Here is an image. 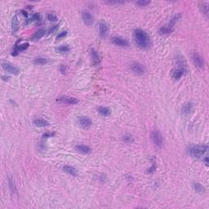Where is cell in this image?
I'll use <instances>...</instances> for the list:
<instances>
[{
  "instance_id": "35",
  "label": "cell",
  "mask_w": 209,
  "mask_h": 209,
  "mask_svg": "<svg viewBox=\"0 0 209 209\" xmlns=\"http://www.w3.org/2000/svg\"><path fill=\"white\" fill-rule=\"evenodd\" d=\"M58 25H56V26H52L50 30H48V34H52V33H54L55 31H56L57 30V29H58Z\"/></svg>"
},
{
  "instance_id": "30",
  "label": "cell",
  "mask_w": 209,
  "mask_h": 209,
  "mask_svg": "<svg viewBox=\"0 0 209 209\" xmlns=\"http://www.w3.org/2000/svg\"><path fill=\"white\" fill-rule=\"evenodd\" d=\"M180 17H181V15L179 14V15H177V16H175L173 18H172V20H171V22H170V23H169V26H168L169 27H171V28H172V27L174 26L175 25H176V23L177 22V21L180 19Z\"/></svg>"
},
{
  "instance_id": "26",
  "label": "cell",
  "mask_w": 209,
  "mask_h": 209,
  "mask_svg": "<svg viewBox=\"0 0 209 209\" xmlns=\"http://www.w3.org/2000/svg\"><path fill=\"white\" fill-rule=\"evenodd\" d=\"M56 51L59 52H61V53H65V52H70V48L69 46L67 45H62V46H60L56 48Z\"/></svg>"
},
{
  "instance_id": "15",
  "label": "cell",
  "mask_w": 209,
  "mask_h": 209,
  "mask_svg": "<svg viewBox=\"0 0 209 209\" xmlns=\"http://www.w3.org/2000/svg\"><path fill=\"white\" fill-rule=\"evenodd\" d=\"M45 34H46L45 29H39L38 31H36V32L34 34V35H32V36L30 37V40H34V41L38 40V39H40L41 38H43Z\"/></svg>"
},
{
  "instance_id": "12",
  "label": "cell",
  "mask_w": 209,
  "mask_h": 209,
  "mask_svg": "<svg viewBox=\"0 0 209 209\" xmlns=\"http://www.w3.org/2000/svg\"><path fill=\"white\" fill-rule=\"evenodd\" d=\"M186 70L185 67H179L177 70H173L172 72V78L175 79V80H179L183 75L185 74Z\"/></svg>"
},
{
  "instance_id": "40",
  "label": "cell",
  "mask_w": 209,
  "mask_h": 209,
  "mask_svg": "<svg viewBox=\"0 0 209 209\" xmlns=\"http://www.w3.org/2000/svg\"><path fill=\"white\" fill-rule=\"evenodd\" d=\"M204 161H205V163H206L207 165H208V157H205Z\"/></svg>"
},
{
  "instance_id": "20",
  "label": "cell",
  "mask_w": 209,
  "mask_h": 209,
  "mask_svg": "<svg viewBox=\"0 0 209 209\" xmlns=\"http://www.w3.org/2000/svg\"><path fill=\"white\" fill-rule=\"evenodd\" d=\"M11 26H12V32L16 34L19 29V22H18V17L17 15H15L12 18V22H11Z\"/></svg>"
},
{
  "instance_id": "4",
  "label": "cell",
  "mask_w": 209,
  "mask_h": 209,
  "mask_svg": "<svg viewBox=\"0 0 209 209\" xmlns=\"http://www.w3.org/2000/svg\"><path fill=\"white\" fill-rule=\"evenodd\" d=\"M130 68L131 70L134 72L136 75H144L146 71L145 67L142 64H140L139 62H132L130 65Z\"/></svg>"
},
{
  "instance_id": "36",
  "label": "cell",
  "mask_w": 209,
  "mask_h": 209,
  "mask_svg": "<svg viewBox=\"0 0 209 209\" xmlns=\"http://www.w3.org/2000/svg\"><path fill=\"white\" fill-rule=\"evenodd\" d=\"M55 133H52V132H47V133H44L43 135V138H49V137H52Z\"/></svg>"
},
{
  "instance_id": "28",
  "label": "cell",
  "mask_w": 209,
  "mask_h": 209,
  "mask_svg": "<svg viewBox=\"0 0 209 209\" xmlns=\"http://www.w3.org/2000/svg\"><path fill=\"white\" fill-rule=\"evenodd\" d=\"M41 20V16L38 14V13H34L33 16L26 22L27 24L28 23H30V22H38V21H40Z\"/></svg>"
},
{
  "instance_id": "16",
  "label": "cell",
  "mask_w": 209,
  "mask_h": 209,
  "mask_svg": "<svg viewBox=\"0 0 209 209\" xmlns=\"http://www.w3.org/2000/svg\"><path fill=\"white\" fill-rule=\"evenodd\" d=\"M29 48V43H24L22 45H16L14 48V51L12 52V56H16L19 52H21L22 51H25Z\"/></svg>"
},
{
  "instance_id": "39",
  "label": "cell",
  "mask_w": 209,
  "mask_h": 209,
  "mask_svg": "<svg viewBox=\"0 0 209 209\" xmlns=\"http://www.w3.org/2000/svg\"><path fill=\"white\" fill-rule=\"evenodd\" d=\"M21 12H22V14H23L24 16H26V17H27V16H28V15H27V12H26V11H24V10H22V11H21Z\"/></svg>"
},
{
  "instance_id": "6",
  "label": "cell",
  "mask_w": 209,
  "mask_h": 209,
  "mask_svg": "<svg viewBox=\"0 0 209 209\" xmlns=\"http://www.w3.org/2000/svg\"><path fill=\"white\" fill-rule=\"evenodd\" d=\"M2 67L4 70H6L7 72L10 73L11 75H18L20 74V70L19 69L16 67L15 65H11V63H8V62H3L2 64Z\"/></svg>"
},
{
  "instance_id": "8",
  "label": "cell",
  "mask_w": 209,
  "mask_h": 209,
  "mask_svg": "<svg viewBox=\"0 0 209 209\" xmlns=\"http://www.w3.org/2000/svg\"><path fill=\"white\" fill-rule=\"evenodd\" d=\"M109 33V26L107 23L105 22H101L99 23V34L101 38H106Z\"/></svg>"
},
{
  "instance_id": "2",
  "label": "cell",
  "mask_w": 209,
  "mask_h": 209,
  "mask_svg": "<svg viewBox=\"0 0 209 209\" xmlns=\"http://www.w3.org/2000/svg\"><path fill=\"white\" fill-rule=\"evenodd\" d=\"M208 150V145H190L187 149V153L189 155L192 156L195 159H201L207 153Z\"/></svg>"
},
{
  "instance_id": "5",
  "label": "cell",
  "mask_w": 209,
  "mask_h": 209,
  "mask_svg": "<svg viewBox=\"0 0 209 209\" xmlns=\"http://www.w3.org/2000/svg\"><path fill=\"white\" fill-rule=\"evenodd\" d=\"M192 60L194 65L198 68V69H203L204 67V58L197 52H194L192 54Z\"/></svg>"
},
{
  "instance_id": "25",
  "label": "cell",
  "mask_w": 209,
  "mask_h": 209,
  "mask_svg": "<svg viewBox=\"0 0 209 209\" xmlns=\"http://www.w3.org/2000/svg\"><path fill=\"white\" fill-rule=\"evenodd\" d=\"M34 63L36 65H45L48 63V59L44 57H38L36 59H34Z\"/></svg>"
},
{
  "instance_id": "10",
  "label": "cell",
  "mask_w": 209,
  "mask_h": 209,
  "mask_svg": "<svg viewBox=\"0 0 209 209\" xmlns=\"http://www.w3.org/2000/svg\"><path fill=\"white\" fill-rule=\"evenodd\" d=\"M82 17H83V23L87 26H90L93 24L94 22V17L91 15L90 12L88 11H83V14H82Z\"/></svg>"
},
{
  "instance_id": "31",
  "label": "cell",
  "mask_w": 209,
  "mask_h": 209,
  "mask_svg": "<svg viewBox=\"0 0 209 209\" xmlns=\"http://www.w3.org/2000/svg\"><path fill=\"white\" fill-rule=\"evenodd\" d=\"M105 3L106 4H109V5H114V4L118 5V4H123V3H125V2H123V1H106Z\"/></svg>"
},
{
  "instance_id": "22",
  "label": "cell",
  "mask_w": 209,
  "mask_h": 209,
  "mask_svg": "<svg viewBox=\"0 0 209 209\" xmlns=\"http://www.w3.org/2000/svg\"><path fill=\"white\" fill-rule=\"evenodd\" d=\"M97 110L103 116H109L110 114V113H111L110 110L109 108L104 107V106H100V107L97 109Z\"/></svg>"
},
{
  "instance_id": "7",
  "label": "cell",
  "mask_w": 209,
  "mask_h": 209,
  "mask_svg": "<svg viewBox=\"0 0 209 209\" xmlns=\"http://www.w3.org/2000/svg\"><path fill=\"white\" fill-rule=\"evenodd\" d=\"M57 101L63 103V104H67V105H75V104L79 103V100L75 98V97L64 96V97H58Z\"/></svg>"
},
{
  "instance_id": "13",
  "label": "cell",
  "mask_w": 209,
  "mask_h": 209,
  "mask_svg": "<svg viewBox=\"0 0 209 209\" xmlns=\"http://www.w3.org/2000/svg\"><path fill=\"white\" fill-rule=\"evenodd\" d=\"M90 55H91V62H92L93 65H99L101 59H100V56H99V54L97 51L94 48H91L90 49Z\"/></svg>"
},
{
  "instance_id": "1",
  "label": "cell",
  "mask_w": 209,
  "mask_h": 209,
  "mask_svg": "<svg viewBox=\"0 0 209 209\" xmlns=\"http://www.w3.org/2000/svg\"><path fill=\"white\" fill-rule=\"evenodd\" d=\"M133 38L136 44L140 48L148 49L151 46V40L150 36L145 31L140 29L135 30L133 33Z\"/></svg>"
},
{
  "instance_id": "11",
  "label": "cell",
  "mask_w": 209,
  "mask_h": 209,
  "mask_svg": "<svg viewBox=\"0 0 209 209\" xmlns=\"http://www.w3.org/2000/svg\"><path fill=\"white\" fill-rule=\"evenodd\" d=\"M79 126L82 127L83 128H90L92 124V122L90 118L88 117H79Z\"/></svg>"
},
{
  "instance_id": "41",
  "label": "cell",
  "mask_w": 209,
  "mask_h": 209,
  "mask_svg": "<svg viewBox=\"0 0 209 209\" xmlns=\"http://www.w3.org/2000/svg\"><path fill=\"white\" fill-rule=\"evenodd\" d=\"M2 78H3V80H5V81L6 80H7V81L9 80V79H10L9 77H5V76H3Z\"/></svg>"
},
{
  "instance_id": "24",
  "label": "cell",
  "mask_w": 209,
  "mask_h": 209,
  "mask_svg": "<svg viewBox=\"0 0 209 209\" xmlns=\"http://www.w3.org/2000/svg\"><path fill=\"white\" fill-rule=\"evenodd\" d=\"M123 140L127 144H131L134 142V138L132 135L126 134L123 136Z\"/></svg>"
},
{
  "instance_id": "33",
  "label": "cell",
  "mask_w": 209,
  "mask_h": 209,
  "mask_svg": "<svg viewBox=\"0 0 209 209\" xmlns=\"http://www.w3.org/2000/svg\"><path fill=\"white\" fill-rule=\"evenodd\" d=\"M48 20L50 21V22H56L57 21V17L55 14H52V13H49L48 14Z\"/></svg>"
},
{
  "instance_id": "14",
  "label": "cell",
  "mask_w": 209,
  "mask_h": 209,
  "mask_svg": "<svg viewBox=\"0 0 209 209\" xmlns=\"http://www.w3.org/2000/svg\"><path fill=\"white\" fill-rule=\"evenodd\" d=\"M75 150L83 155H88L91 152V149L87 145H79L75 146Z\"/></svg>"
},
{
  "instance_id": "32",
  "label": "cell",
  "mask_w": 209,
  "mask_h": 209,
  "mask_svg": "<svg viewBox=\"0 0 209 209\" xmlns=\"http://www.w3.org/2000/svg\"><path fill=\"white\" fill-rule=\"evenodd\" d=\"M137 5L140 6V7H145V6L149 5L150 3V1H146V0H140L136 3Z\"/></svg>"
},
{
  "instance_id": "38",
  "label": "cell",
  "mask_w": 209,
  "mask_h": 209,
  "mask_svg": "<svg viewBox=\"0 0 209 209\" xmlns=\"http://www.w3.org/2000/svg\"><path fill=\"white\" fill-rule=\"evenodd\" d=\"M155 170H156L155 164H153V166L151 167H150V168L148 169V171H147V172H150V173H151V172H155Z\"/></svg>"
},
{
  "instance_id": "9",
  "label": "cell",
  "mask_w": 209,
  "mask_h": 209,
  "mask_svg": "<svg viewBox=\"0 0 209 209\" xmlns=\"http://www.w3.org/2000/svg\"><path fill=\"white\" fill-rule=\"evenodd\" d=\"M111 42L114 45L118 46V47H122V48H126V47L128 46V40L121 37H113L111 38Z\"/></svg>"
},
{
  "instance_id": "3",
  "label": "cell",
  "mask_w": 209,
  "mask_h": 209,
  "mask_svg": "<svg viewBox=\"0 0 209 209\" xmlns=\"http://www.w3.org/2000/svg\"><path fill=\"white\" fill-rule=\"evenodd\" d=\"M151 139L157 148H162L163 145V137L159 130H153L151 132Z\"/></svg>"
},
{
  "instance_id": "18",
  "label": "cell",
  "mask_w": 209,
  "mask_h": 209,
  "mask_svg": "<svg viewBox=\"0 0 209 209\" xmlns=\"http://www.w3.org/2000/svg\"><path fill=\"white\" fill-rule=\"evenodd\" d=\"M8 185H9V189L12 195H15L17 194L16 191V184H15V181L12 177H8Z\"/></svg>"
},
{
  "instance_id": "17",
  "label": "cell",
  "mask_w": 209,
  "mask_h": 209,
  "mask_svg": "<svg viewBox=\"0 0 209 209\" xmlns=\"http://www.w3.org/2000/svg\"><path fill=\"white\" fill-rule=\"evenodd\" d=\"M34 124L37 127H40V128H45L49 126V123L48 121L44 120L43 118H36L34 120Z\"/></svg>"
},
{
  "instance_id": "27",
  "label": "cell",
  "mask_w": 209,
  "mask_h": 209,
  "mask_svg": "<svg viewBox=\"0 0 209 209\" xmlns=\"http://www.w3.org/2000/svg\"><path fill=\"white\" fill-rule=\"evenodd\" d=\"M200 8H201V11H203V13H204L205 15H208V4L207 3H200Z\"/></svg>"
},
{
  "instance_id": "34",
  "label": "cell",
  "mask_w": 209,
  "mask_h": 209,
  "mask_svg": "<svg viewBox=\"0 0 209 209\" xmlns=\"http://www.w3.org/2000/svg\"><path fill=\"white\" fill-rule=\"evenodd\" d=\"M66 35H67V32H66V31H63V32L60 33L59 35L56 37V39H57V40H60L61 38H65V36H66Z\"/></svg>"
},
{
  "instance_id": "21",
  "label": "cell",
  "mask_w": 209,
  "mask_h": 209,
  "mask_svg": "<svg viewBox=\"0 0 209 209\" xmlns=\"http://www.w3.org/2000/svg\"><path fill=\"white\" fill-rule=\"evenodd\" d=\"M192 110H193V104L191 102H188L186 104H185L182 107V114H189Z\"/></svg>"
},
{
  "instance_id": "37",
  "label": "cell",
  "mask_w": 209,
  "mask_h": 209,
  "mask_svg": "<svg viewBox=\"0 0 209 209\" xmlns=\"http://www.w3.org/2000/svg\"><path fill=\"white\" fill-rule=\"evenodd\" d=\"M66 66L64 65H60V71L61 72V73H63V74H65V72H66Z\"/></svg>"
},
{
  "instance_id": "29",
  "label": "cell",
  "mask_w": 209,
  "mask_h": 209,
  "mask_svg": "<svg viewBox=\"0 0 209 209\" xmlns=\"http://www.w3.org/2000/svg\"><path fill=\"white\" fill-rule=\"evenodd\" d=\"M194 190L198 193H203L204 191V187L202 185H200L199 183H194Z\"/></svg>"
},
{
  "instance_id": "23",
  "label": "cell",
  "mask_w": 209,
  "mask_h": 209,
  "mask_svg": "<svg viewBox=\"0 0 209 209\" xmlns=\"http://www.w3.org/2000/svg\"><path fill=\"white\" fill-rule=\"evenodd\" d=\"M172 28L169 26H163L159 30V34H168L172 32Z\"/></svg>"
},
{
  "instance_id": "19",
  "label": "cell",
  "mask_w": 209,
  "mask_h": 209,
  "mask_svg": "<svg viewBox=\"0 0 209 209\" xmlns=\"http://www.w3.org/2000/svg\"><path fill=\"white\" fill-rule=\"evenodd\" d=\"M63 170L65 172H67L68 174H70V176H72V177H77L78 176V172H77V170L75 169L74 167L65 166L63 167Z\"/></svg>"
}]
</instances>
